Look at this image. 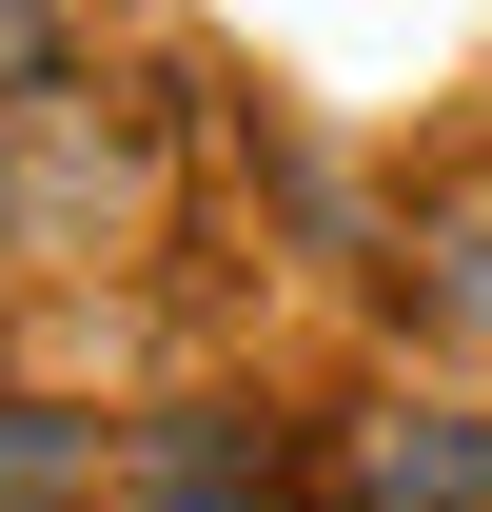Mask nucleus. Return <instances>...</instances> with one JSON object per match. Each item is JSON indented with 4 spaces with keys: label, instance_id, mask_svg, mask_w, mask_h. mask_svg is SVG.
I'll return each mask as SVG.
<instances>
[{
    "label": "nucleus",
    "instance_id": "nucleus-1",
    "mask_svg": "<svg viewBox=\"0 0 492 512\" xmlns=\"http://www.w3.org/2000/svg\"><path fill=\"white\" fill-rule=\"evenodd\" d=\"M355 512H492V414H355Z\"/></svg>",
    "mask_w": 492,
    "mask_h": 512
},
{
    "label": "nucleus",
    "instance_id": "nucleus-3",
    "mask_svg": "<svg viewBox=\"0 0 492 512\" xmlns=\"http://www.w3.org/2000/svg\"><path fill=\"white\" fill-rule=\"evenodd\" d=\"M414 316L492 355V197H453V217H433V256H414Z\"/></svg>",
    "mask_w": 492,
    "mask_h": 512
},
{
    "label": "nucleus",
    "instance_id": "nucleus-4",
    "mask_svg": "<svg viewBox=\"0 0 492 512\" xmlns=\"http://www.w3.org/2000/svg\"><path fill=\"white\" fill-rule=\"evenodd\" d=\"M138 512H256V453L178 414V434H158V493H138Z\"/></svg>",
    "mask_w": 492,
    "mask_h": 512
},
{
    "label": "nucleus",
    "instance_id": "nucleus-2",
    "mask_svg": "<svg viewBox=\"0 0 492 512\" xmlns=\"http://www.w3.org/2000/svg\"><path fill=\"white\" fill-rule=\"evenodd\" d=\"M99 493V414H40V394H0V512H60Z\"/></svg>",
    "mask_w": 492,
    "mask_h": 512
}]
</instances>
